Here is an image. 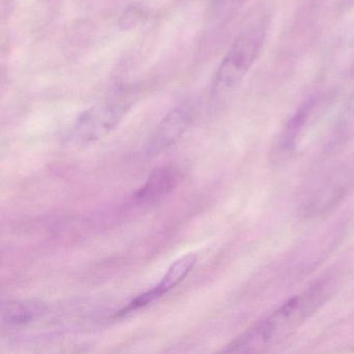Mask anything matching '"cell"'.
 Segmentation results:
<instances>
[{
  "mask_svg": "<svg viewBox=\"0 0 354 354\" xmlns=\"http://www.w3.org/2000/svg\"><path fill=\"white\" fill-rule=\"evenodd\" d=\"M46 310L42 302L8 301L1 306V322L7 326H22L36 320Z\"/></svg>",
  "mask_w": 354,
  "mask_h": 354,
  "instance_id": "obj_6",
  "label": "cell"
},
{
  "mask_svg": "<svg viewBox=\"0 0 354 354\" xmlns=\"http://www.w3.org/2000/svg\"><path fill=\"white\" fill-rule=\"evenodd\" d=\"M330 289L328 281L315 283L237 337L225 351L261 352L281 344L324 304Z\"/></svg>",
  "mask_w": 354,
  "mask_h": 354,
  "instance_id": "obj_1",
  "label": "cell"
},
{
  "mask_svg": "<svg viewBox=\"0 0 354 354\" xmlns=\"http://www.w3.org/2000/svg\"><path fill=\"white\" fill-rule=\"evenodd\" d=\"M194 115L190 109L179 106L169 111L157 126L146 145L147 154H160L175 145L192 125Z\"/></svg>",
  "mask_w": 354,
  "mask_h": 354,
  "instance_id": "obj_4",
  "label": "cell"
},
{
  "mask_svg": "<svg viewBox=\"0 0 354 354\" xmlns=\"http://www.w3.org/2000/svg\"><path fill=\"white\" fill-rule=\"evenodd\" d=\"M179 180V171L175 167H158L151 174L145 185L136 192V198L144 203L161 200L175 189Z\"/></svg>",
  "mask_w": 354,
  "mask_h": 354,
  "instance_id": "obj_5",
  "label": "cell"
},
{
  "mask_svg": "<svg viewBox=\"0 0 354 354\" xmlns=\"http://www.w3.org/2000/svg\"><path fill=\"white\" fill-rule=\"evenodd\" d=\"M196 263V257L194 254H185V256L181 257L177 261H175L167 269V273L161 279L160 283L151 290L156 299H158L161 296L177 287L181 281H183L185 277L189 274Z\"/></svg>",
  "mask_w": 354,
  "mask_h": 354,
  "instance_id": "obj_7",
  "label": "cell"
},
{
  "mask_svg": "<svg viewBox=\"0 0 354 354\" xmlns=\"http://www.w3.org/2000/svg\"><path fill=\"white\" fill-rule=\"evenodd\" d=\"M217 5L221 8H231L239 6L244 0H216Z\"/></svg>",
  "mask_w": 354,
  "mask_h": 354,
  "instance_id": "obj_8",
  "label": "cell"
},
{
  "mask_svg": "<svg viewBox=\"0 0 354 354\" xmlns=\"http://www.w3.org/2000/svg\"><path fill=\"white\" fill-rule=\"evenodd\" d=\"M265 38L266 24L259 22L236 39L213 76V94L231 92L242 82L260 55Z\"/></svg>",
  "mask_w": 354,
  "mask_h": 354,
  "instance_id": "obj_2",
  "label": "cell"
},
{
  "mask_svg": "<svg viewBox=\"0 0 354 354\" xmlns=\"http://www.w3.org/2000/svg\"><path fill=\"white\" fill-rule=\"evenodd\" d=\"M127 109L125 105L117 103L88 109L76 120L68 134V142L74 146H86L102 140L119 125Z\"/></svg>",
  "mask_w": 354,
  "mask_h": 354,
  "instance_id": "obj_3",
  "label": "cell"
}]
</instances>
